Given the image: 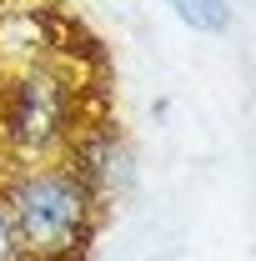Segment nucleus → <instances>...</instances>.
<instances>
[{
  "label": "nucleus",
  "mask_w": 256,
  "mask_h": 261,
  "mask_svg": "<svg viewBox=\"0 0 256 261\" xmlns=\"http://www.w3.org/2000/svg\"><path fill=\"white\" fill-rule=\"evenodd\" d=\"M91 86L75 56H25L0 75V156L5 166L65 161L75 136L96 121Z\"/></svg>",
  "instance_id": "nucleus-1"
},
{
  "label": "nucleus",
  "mask_w": 256,
  "mask_h": 261,
  "mask_svg": "<svg viewBox=\"0 0 256 261\" xmlns=\"http://www.w3.org/2000/svg\"><path fill=\"white\" fill-rule=\"evenodd\" d=\"M0 201L10 211L25 261H86L106 221V201L65 161L5 166Z\"/></svg>",
  "instance_id": "nucleus-2"
},
{
  "label": "nucleus",
  "mask_w": 256,
  "mask_h": 261,
  "mask_svg": "<svg viewBox=\"0 0 256 261\" xmlns=\"http://www.w3.org/2000/svg\"><path fill=\"white\" fill-rule=\"evenodd\" d=\"M65 166L111 206V196L121 191V181H126V171H131V151H126V141H121V130H116V121L96 116L91 126L75 136V146L65 151Z\"/></svg>",
  "instance_id": "nucleus-3"
},
{
  "label": "nucleus",
  "mask_w": 256,
  "mask_h": 261,
  "mask_svg": "<svg viewBox=\"0 0 256 261\" xmlns=\"http://www.w3.org/2000/svg\"><path fill=\"white\" fill-rule=\"evenodd\" d=\"M161 5L196 35H226L231 20H236V5L231 0H161Z\"/></svg>",
  "instance_id": "nucleus-4"
},
{
  "label": "nucleus",
  "mask_w": 256,
  "mask_h": 261,
  "mask_svg": "<svg viewBox=\"0 0 256 261\" xmlns=\"http://www.w3.org/2000/svg\"><path fill=\"white\" fill-rule=\"evenodd\" d=\"M0 261H25L20 241H15V226H10V211H5V201H0Z\"/></svg>",
  "instance_id": "nucleus-5"
},
{
  "label": "nucleus",
  "mask_w": 256,
  "mask_h": 261,
  "mask_svg": "<svg viewBox=\"0 0 256 261\" xmlns=\"http://www.w3.org/2000/svg\"><path fill=\"white\" fill-rule=\"evenodd\" d=\"M0 75H5V45H0Z\"/></svg>",
  "instance_id": "nucleus-6"
}]
</instances>
